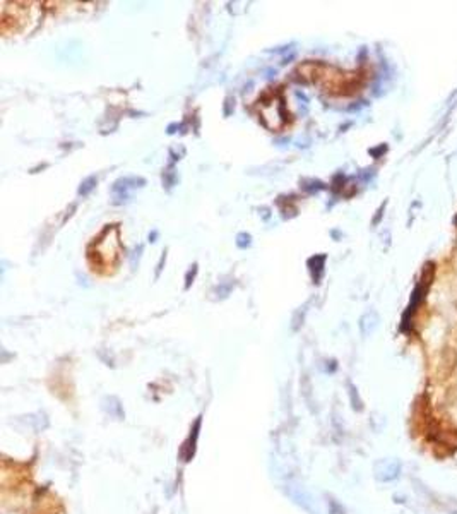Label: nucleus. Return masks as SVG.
<instances>
[{
  "mask_svg": "<svg viewBox=\"0 0 457 514\" xmlns=\"http://www.w3.org/2000/svg\"><path fill=\"white\" fill-rule=\"evenodd\" d=\"M88 261L94 271L110 275L120 261V232L108 225L88 247Z\"/></svg>",
  "mask_w": 457,
  "mask_h": 514,
  "instance_id": "nucleus-1",
  "label": "nucleus"
},
{
  "mask_svg": "<svg viewBox=\"0 0 457 514\" xmlns=\"http://www.w3.org/2000/svg\"><path fill=\"white\" fill-rule=\"evenodd\" d=\"M375 475L380 482H392L401 475V463L397 459H384L375 466Z\"/></svg>",
  "mask_w": 457,
  "mask_h": 514,
  "instance_id": "nucleus-2",
  "label": "nucleus"
}]
</instances>
